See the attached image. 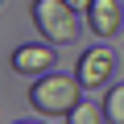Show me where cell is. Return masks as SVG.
<instances>
[{
	"label": "cell",
	"instance_id": "1",
	"mask_svg": "<svg viewBox=\"0 0 124 124\" xmlns=\"http://www.w3.org/2000/svg\"><path fill=\"white\" fill-rule=\"evenodd\" d=\"M79 99H83V83L70 75L50 70V75L33 79V87H29V108L37 116H70L79 108Z\"/></svg>",
	"mask_w": 124,
	"mask_h": 124
},
{
	"label": "cell",
	"instance_id": "2",
	"mask_svg": "<svg viewBox=\"0 0 124 124\" xmlns=\"http://www.w3.org/2000/svg\"><path fill=\"white\" fill-rule=\"evenodd\" d=\"M29 17L37 25L41 41H50V46H70L83 33V13L70 8L66 0H33V4H29Z\"/></svg>",
	"mask_w": 124,
	"mask_h": 124
},
{
	"label": "cell",
	"instance_id": "3",
	"mask_svg": "<svg viewBox=\"0 0 124 124\" xmlns=\"http://www.w3.org/2000/svg\"><path fill=\"white\" fill-rule=\"evenodd\" d=\"M112 75H116V50H112L108 41L91 46V50L79 58V70H75V79L83 83V91L108 87V79H112Z\"/></svg>",
	"mask_w": 124,
	"mask_h": 124
},
{
	"label": "cell",
	"instance_id": "4",
	"mask_svg": "<svg viewBox=\"0 0 124 124\" xmlns=\"http://www.w3.org/2000/svg\"><path fill=\"white\" fill-rule=\"evenodd\" d=\"M8 66H13L17 75L41 79V75H50V70L58 66V54H54V46H50V41H25V46H17V50H13V62H8Z\"/></svg>",
	"mask_w": 124,
	"mask_h": 124
},
{
	"label": "cell",
	"instance_id": "5",
	"mask_svg": "<svg viewBox=\"0 0 124 124\" xmlns=\"http://www.w3.org/2000/svg\"><path fill=\"white\" fill-rule=\"evenodd\" d=\"M87 17V29L99 37V41H112L124 25V8H120V0H91V8L83 13Z\"/></svg>",
	"mask_w": 124,
	"mask_h": 124
},
{
	"label": "cell",
	"instance_id": "6",
	"mask_svg": "<svg viewBox=\"0 0 124 124\" xmlns=\"http://www.w3.org/2000/svg\"><path fill=\"white\" fill-rule=\"evenodd\" d=\"M66 124H108V116H103V99H79V108L66 116Z\"/></svg>",
	"mask_w": 124,
	"mask_h": 124
},
{
	"label": "cell",
	"instance_id": "7",
	"mask_svg": "<svg viewBox=\"0 0 124 124\" xmlns=\"http://www.w3.org/2000/svg\"><path fill=\"white\" fill-rule=\"evenodd\" d=\"M103 116H108V124H124V83L108 87V99H103Z\"/></svg>",
	"mask_w": 124,
	"mask_h": 124
},
{
	"label": "cell",
	"instance_id": "8",
	"mask_svg": "<svg viewBox=\"0 0 124 124\" xmlns=\"http://www.w3.org/2000/svg\"><path fill=\"white\" fill-rule=\"evenodd\" d=\"M66 4H70V8H79V13H87V8H91V0H66Z\"/></svg>",
	"mask_w": 124,
	"mask_h": 124
},
{
	"label": "cell",
	"instance_id": "9",
	"mask_svg": "<svg viewBox=\"0 0 124 124\" xmlns=\"http://www.w3.org/2000/svg\"><path fill=\"white\" fill-rule=\"evenodd\" d=\"M17 124H41V120H17Z\"/></svg>",
	"mask_w": 124,
	"mask_h": 124
}]
</instances>
